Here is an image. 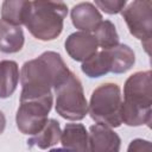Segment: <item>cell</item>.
Returning <instances> with one entry per match:
<instances>
[{
    "instance_id": "e0dca14e",
    "label": "cell",
    "mask_w": 152,
    "mask_h": 152,
    "mask_svg": "<svg viewBox=\"0 0 152 152\" xmlns=\"http://www.w3.org/2000/svg\"><path fill=\"white\" fill-rule=\"evenodd\" d=\"M28 7H30V1L6 0L2 2V7H1V19L14 26L24 25Z\"/></svg>"
},
{
    "instance_id": "ffe728a7",
    "label": "cell",
    "mask_w": 152,
    "mask_h": 152,
    "mask_svg": "<svg viewBox=\"0 0 152 152\" xmlns=\"http://www.w3.org/2000/svg\"><path fill=\"white\" fill-rule=\"evenodd\" d=\"M127 152H152V144L148 140L134 139L129 142Z\"/></svg>"
},
{
    "instance_id": "9c48e42d",
    "label": "cell",
    "mask_w": 152,
    "mask_h": 152,
    "mask_svg": "<svg viewBox=\"0 0 152 152\" xmlns=\"http://www.w3.org/2000/svg\"><path fill=\"white\" fill-rule=\"evenodd\" d=\"M97 42L91 33L88 32H74L65 40V50L68 55L77 61L84 62L97 52Z\"/></svg>"
},
{
    "instance_id": "2e32d148",
    "label": "cell",
    "mask_w": 152,
    "mask_h": 152,
    "mask_svg": "<svg viewBox=\"0 0 152 152\" xmlns=\"http://www.w3.org/2000/svg\"><path fill=\"white\" fill-rule=\"evenodd\" d=\"M82 71L89 77H101L112 70V61L107 50H101L86 59L81 66Z\"/></svg>"
},
{
    "instance_id": "7c38bea8",
    "label": "cell",
    "mask_w": 152,
    "mask_h": 152,
    "mask_svg": "<svg viewBox=\"0 0 152 152\" xmlns=\"http://www.w3.org/2000/svg\"><path fill=\"white\" fill-rule=\"evenodd\" d=\"M24 32L20 26L11 25L0 19V51L14 53L24 46Z\"/></svg>"
},
{
    "instance_id": "5bb4252c",
    "label": "cell",
    "mask_w": 152,
    "mask_h": 152,
    "mask_svg": "<svg viewBox=\"0 0 152 152\" xmlns=\"http://www.w3.org/2000/svg\"><path fill=\"white\" fill-rule=\"evenodd\" d=\"M19 76V68L14 61L0 62V99H7L15 91Z\"/></svg>"
},
{
    "instance_id": "44dd1931",
    "label": "cell",
    "mask_w": 152,
    "mask_h": 152,
    "mask_svg": "<svg viewBox=\"0 0 152 152\" xmlns=\"http://www.w3.org/2000/svg\"><path fill=\"white\" fill-rule=\"evenodd\" d=\"M5 126H6V118H5L4 113L0 110V134L4 132V129H5Z\"/></svg>"
},
{
    "instance_id": "ac0fdd59",
    "label": "cell",
    "mask_w": 152,
    "mask_h": 152,
    "mask_svg": "<svg viewBox=\"0 0 152 152\" xmlns=\"http://www.w3.org/2000/svg\"><path fill=\"white\" fill-rule=\"evenodd\" d=\"M93 36L102 50H108L119 44V34L116 32L115 25L110 20H102L95 28Z\"/></svg>"
},
{
    "instance_id": "52a82bcc",
    "label": "cell",
    "mask_w": 152,
    "mask_h": 152,
    "mask_svg": "<svg viewBox=\"0 0 152 152\" xmlns=\"http://www.w3.org/2000/svg\"><path fill=\"white\" fill-rule=\"evenodd\" d=\"M51 107L52 95L36 100L20 101V106L15 115L18 129L24 134H37L45 126Z\"/></svg>"
},
{
    "instance_id": "277c9868",
    "label": "cell",
    "mask_w": 152,
    "mask_h": 152,
    "mask_svg": "<svg viewBox=\"0 0 152 152\" xmlns=\"http://www.w3.org/2000/svg\"><path fill=\"white\" fill-rule=\"evenodd\" d=\"M121 91L115 83L97 87L90 97L88 112L93 120L107 127H119L121 121Z\"/></svg>"
},
{
    "instance_id": "6da1fadb",
    "label": "cell",
    "mask_w": 152,
    "mask_h": 152,
    "mask_svg": "<svg viewBox=\"0 0 152 152\" xmlns=\"http://www.w3.org/2000/svg\"><path fill=\"white\" fill-rule=\"evenodd\" d=\"M69 74L70 70L61 55L53 51H46L38 58L25 62L20 72V101L52 95L51 88L55 89Z\"/></svg>"
},
{
    "instance_id": "8fae6325",
    "label": "cell",
    "mask_w": 152,
    "mask_h": 152,
    "mask_svg": "<svg viewBox=\"0 0 152 152\" xmlns=\"http://www.w3.org/2000/svg\"><path fill=\"white\" fill-rule=\"evenodd\" d=\"M64 148L71 152H89V138L82 124H68L61 134Z\"/></svg>"
},
{
    "instance_id": "ba28073f",
    "label": "cell",
    "mask_w": 152,
    "mask_h": 152,
    "mask_svg": "<svg viewBox=\"0 0 152 152\" xmlns=\"http://www.w3.org/2000/svg\"><path fill=\"white\" fill-rule=\"evenodd\" d=\"M89 152H119L121 139L109 127L100 124L90 126L89 133Z\"/></svg>"
},
{
    "instance_id": "5b68a950",
    "label": "cell",
    "mask_w": 152,
    "mask_h": 152,
    "mask_svg": "<svg viewBox=\"0 0 152 152\" xmlns=\"http://www.w3.org/2000/svg\"><path fill=\"white\" fill-rule=\"evenodd\" d=\"M56 112L64 119L82 120L88 113V103L83 93L81 81L70 74L55 88Z\"/></svg>"
},
{
    "instance_id": "3957f363",
    "label": "cell",
    "mask_w": 152,
    "mask_h": 152,
    "mask_svg": "<svg viewBox=\"0 0 152 152\" xmlns=\"http://www.w3.org/2000/svg\"><path fill=\"white\" fill-rule=\"evenodd\" d=\"M68 7L62 1H30L24 25L39 40H52L63 30Z\"/></svg>"
},
{
    "instance_id": "4fadbf2b",
    "label": "cell",
    "mask_w": 152,
    "mask_h": 152,
    "mask_svg": "<svg viewBox=\"0 0 152 152\" xmlns=\"http://www.w3.org/2000/svg\"><path fill=\"white\" fill-rule=\"evenodd\" d=\"M61 134H62V131H61L59 122L56 121L55 119H50L46 121L42 131H39L37 134L32 135L27 140V145L30 147L37 146L38 148L46 150L59 141Z\"/></svg>"
},
{
    "instance_id": "30bf717a",
    "label": "cell",
    "mask_w": 152,
    "mask_h": 152,
    "mask_svg": "<svg viewBox=\"0 0 152 152\" xmlns=\"http://www.w3.org/2000/svg\"><path fill=\"white\" fill-rule=\"evenodd\" d=\"M71 21L74 26L82 32H94L102 21V15L91 2H80L71 10Z\"/></svg>"
},
{
    "instance_id": "8992f818",
    "label": "cell",
    "mask_w": 152,
    "mask_h": 152,
    "mask_svg": "<svg viewBox=\"0 0 152 152\" xmlns=\"http://www.w3.org/2000/svg\"><path fill=\"white\" fill-rule=\"evenodd\" d=\"M132 36L141 40L145 51L150 53L152 38V1L135 0L121 11Z\"/></svg>"
},
{
    "instance_id": "9a60e30c",
    "label": "cell",
    "mask_w": 152,
    "mask_h": 152,
    "mask_svg": "<svg viewBox=\"0 0 152 152\" xmlns=\"http://www.w3.org/2000/svg\"><path fill=\"white\" fill-rule=\"evenodd\" d=\"M107 51L109 52L110 61H112L110 72L124 74L128 71L135 62V56L133 50L126 44H118L108 49Z\"/></svg>"
},
{
    "instance_id": "7a4b0ae2",
    "label": "cell",
    "mask_w": 152,
    "mask_h": 152,
    "mask_svg": "<svg viewBox=\"0 0 152 152\" xmlns=\"http://www.w3.org/2000/svg\"><path fill=\"white\" fill-rule=\"evenodd\" d=\"M152 82L151 71H138L131 75L124 86L121 121L128 126H150L152 121Z\"/></svg>"
},
{
    "instance_id": "d6986e66",
    "label": "cell",
    "mask_w": 152,
    "mask_h": 152,
    "mask_svg": "<svg viewBox=\"0 0 152 152\" xmlns=\"http://www.w3.org/2000/svg\"><path fill=\"white\" fill-rule=\"evenodd\" d=\"M94 5L95 7H99L100 10H102L104 13L116 14L125 8L126 1L125 0H96Z\"/></svg>"
},
{
    "instance_id": "7402d4cb",
    "label": "cell",
    "mask_w": 152,
    "mask_h": 152,
    "mask_svg": "<svg viewBox=\"0 0 152 152\" xmlns=\"http://www.w3.org/2000/svg\"><path fill=\"white\" fill-rule=\"evenodd\" d=\"M49 152H71V151H69L66 148H53V150H51Z\"/></svg>"
}]
</instances>
